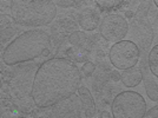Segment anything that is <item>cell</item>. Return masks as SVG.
Returning a JSON list of instances; mask_svg holds the SVG:
<instances>
[{
    "instance_id": "obj_5",
    "label": "cell",
    "mask_w": 158,
    "mask_h": 118,
    "mask_svg": "<svg viewBox=\"0 0 158 118\" xmlns=\"http://www.w3.org/2000/svg\"><path fill=\"white\" fill-rule=\"evenodd\" d=\"M39 66L38 63H30V61L13 66L10 86L14 97L13 102L17 103L18 106L24 104L35 105L32 98V87L33 80Z\"/></svg>"
},
{
    "instance_id": "obj_11",
    "label": "cell",
    "mask_w": 158,
    "mask_h": 118,
    "mask_svg": "<svg viewBox=\"0 0 158 118\" xmlns=\"http://www.w3.org/2000/svg\"><path fill=\"white\" fill-rule=\"evenodd\" d=\"M69 41L76 47L83 48L87 52H91L96 47L94 43L91 39V36H87L83 31H74V32H72L69 37Z\"/></svg>"
},
{
    "instance_id": "obj_20",
    "label": "cell",
    "mask_w": 158,
    "mask_h": 118,
    "mask_svg": "<svg viewBox=\"0 0 158 118\" xmlns=\"http://www.w3.org/2000/svg\"><path fill=\"white\" fill-rule=\"evenodd\" d=\"M15 24H17V23L14 21L12 15L1 13V30H4V28H8V27H15L14 26Z\"/></svg>"
},
{
    "instance_id": "obj_22",
    "label": "cell",
    "mask_w": 158,
    "mask_h": 118,
    "mask_svg": "<svg viewBox=\"0 0 158 118\" xmlns=\"http://www.w3.org/2000/svg\"><path fill=\"white\" fill-rule=\"evenodd\" d=\"M158 116V106H155V107H152L150 111L145 112L144 117L145 118H151V117H157Z\"/></svg>"
},
{
    "instance_id": "obj_9",
    "label": "cell",
    "mask_w": 158,
    "mask_h": 118,
    "mask_svg": "<svg viewBox=\"0 0 158 118\" xmlns=\"http://www.w3.org/2000/svg\"><path fill=\"white\" fill-rule=\"evenodd\" d=\"M56 117H85L84 107L79 102V96L73 93L69 98L53 105Z\"/></svg>"
},
{
    "instance_id": "obj_18",
    "label": "cell",
    "mask_w": 158,
    "mask_h": 118,
    "mask_svg": "<svg viewBox=\"0 0 158 118\" xmlns=\"http://www.w3.org/2000/svg\"><path fill=\"white\" fill-rule=\"evenodd\" d=\"M96 70V65L91 63V61H86L83 65V67L80 69V76L81 78H89L90 76H92L93 72Z\"/></svg>"
},
{
    "instance_id": "obj_23",
    "label": "cell",
    "mask_w": 158,
    "mask_h": 118,
    "mask_svg": "<svg viewBox=\"0 0 158 118\" xmlns=\"http://www.w3.org/2000/svg\"><path fill=\"white\" fill-rule=\"evenodd\" d=\"M109 74H110V79H112L113 82H118V80H120V73H119L117 70H111Z\"/></svg>"
},
{
    "instance_id": "obj_8",
    "label": "cell",
    "mask_w": 158,
    "mask_h": 118,
    "mask_svg": "<svg viewBox=\"0 0 158 118\" xmlns=\"http://www.w3.org/2000/svg\"><path fill=\"white\" fill-rule=\"evenodd\" d=\"M129 32V24L119 14H109L99 25V34L109 43L120 41Z\"/></svg>"
},
{
    "instance_id": "obj_26",
    "label": "cell",
    "mask_w": 158,
    "mask_h": 118,
    "mask_svg": "<svg viewBox=\"0 0 158 118\" xmlns=\"http://www.w3.org/2000/svg\"><path fill=\"white\" fill-rule=\"evenodd\" d=\"M87 4V1H81V0H76L74 1V7H77V8H80V7L83 6V5H85Z\"/></svg>"
},
{
    "instance_id": "obj_28",
    "label": "cell",
    "mask_w": 158,
    "mask_h": 118,
    "mask_svg": "<svg viewBox=\"0 0 158 118\" xmlns=\"http://www.w3.org/2000/svg\"><path fill=\"white\" fill-rule=\"evenodd\" d=\"M100 117L102 118H110V117H112V116L107 111H103L102 113H100Z\"/></svg>"
},
{
    "instance_id": "obj_7",
    "label": "cell",
    "mask_w": 158,
    "mask_h": 118,
    "mask_svg": "<svg viewBox=\"0 0 158 118\" xmlns=\"http://www.w3.org/2000/svg\"><path fill=\"white\" fill-rule=\"evenodd\" d=\"M140 50L131 40H120L112 45L109 52L111 64L117 69L126 70L138 63Z\"/></svg>"
},
{
    "instance_id": "obj_19",
    "label": "cell",
    "mask_w": 158,
    "mask_h": 118,
    "mask_svg": "<svg viewBox=\"0 0 158 118\" xmlns=\"http://www.w3.org/2000/svg\"><path fill=\"white\" fill-rule=\"evenodd\" d=\"M94 73V76H93V78L96 82H98L100 84H104L105 85L106 83L109 82V79H110V74L107 72V71H104V70H100V69H97V71Z\"/></svg>"
},
{
    "instance_id": "obj_21",
    "label": "cell",
    "mask_w": 158,
    "mask_h": 118,
    "mask_svg": "<svg viewBox=\"0 0 158 118\" xmlns=\"http://www.w3.org/2000/svg\"><path fill=\"white\" fill-rule=\"evenodd\" d=\"M57 5L60 7H74V1H72V0H59V1H57Z\"/></svg>"
},
{
    "instance_id": "obj_27",
    "label": "cell",
    "mask_w": 158,
    "mask_h": 118,
    "mask_svg": "<svg viewBox=\"0 0 158 118\" xmlns=\"http://www.w3.org/2000/svg\"><path fill=\"white\" fill-rule=\"evenodd\" d=\"M125 15H126V18H129V19H132V18L135 17V12H133V11H126Z\"/></svg>"
},
{
    "instance_id": "obj_17",
    "label": "cell",
    "mask_w": 158,
    "mask_h": 118,
    "mask_svg": "<svg viewBox=\"0 0 158 118\" xmlns=\"http://www.w3.org/2000/svg\"><path fill=\"white\" fill-rule=\"evenodd\" d=\"M17 32H19L18 27H8V28L1 30V45H4L6 41L12 39Z\"/></svg>"
},
{
    "instance_id": "obj_3",
    "label": "cell",
    "mask_w": 158,
    "mask_h": 118,
    "mask_svg": "<svg viewBox=\"0 0 158 118\" xmlns=\"http://www.w3.org/2000/svg\"><path fill=\"white\" fill-rule=\"evenodd\" d=\"M11 15L23 26H41L50 24L57 15V8L51 0H13Z\"/></svg>"
},
{
    "instance_id": "obj_4",
    "label": "cell",
    "mask_w": 158,
    "mask_h": 118,
    "mask_svg": "<svg viewBox=\"0 0 158 118\" xmlns=\"http://www.w3.org/2000/svg\"><path fill=\"white\" fill-rule=\"evenodd\" d=\"M157 32V8L151 1H143L135 12L130 24V36L139 50H148Z\"/></svg>"
},
{
    "instance_id": "obj_15",
    "label": "cell",
    "mask_w": 158,
    "mask_h": 118,
    "mask_svg": "<svg viewBox=\"0 0 158 118\" xmlns=\"http://www.w3.org/2000/svg\"><path fill=\"white\" fill-rule=\"evenodd\" d=\"M97 6L100 11H111V10H117V8H120L123 6H127L130 5V1H125V0H97L96 1Z\"/></svg>"
},
{
    "instance_id": "obj_1",
    "label": "cell",
    "mask_w": 158,
    "mask_h": 118,
    "mask_svg": "<svg viewBox=\"0 0 158 118\" xmlns=\"http://www.w3.org/2000/svg\"><path fill=\"white\" fill-rule=\"evenodd\" d=\"M80 70L69 58L54 57L40 64L33 80L32 98L35 106L47 107L58 104L78 91Z\"/></svg>"
},
{
    "instance_id": "obj_13",
    "label": "cell",
    "mask_w": 158,
    "mask_h": 118,
    "mask_svg": "<svg viewBox=\"0 0 158 118\" xmlns=\"http://www.w3.org/2000/svg\"><path fill=\"white\" fill-rule=\"evenodd\" d=\"M78 93L80 100L83 103V107L85 111V117H93L94 112H96V107H94V102H93V97L91 96V92L89 91V89L85 86H81L78 89Z\"/></svg>"
},
{
    "instance_id": "obj_6",
    "label": "cell",
    "mask_w": 158,
    "mask_h": 118,
    "mask_svg": "<svg viewBox=\"0 0 158 118\" xmlns=\"http://www.w3.org/2000/svg\"><path fill=\"white\" fill-rule=\"evenodd\" d=\"M111 109L114 118H143L146 103L138 92L123 91L113 97Z\"/></svg>"
},
{
    "instance_id": "obj_25",
    "label": "cell",
    "mask_w": 158,
    "mask_h": 118,
    "mask_svg": "<svg viewBox=\"0 0 158 118\" xmlns=\"http://www.w3.org/2000/svg\"><path fill=\"white\" fill-rule=\"evenodd\" d=\"M106 56V52L105 51H103V50H97V58L98 59H104Z\"/></svg>"
},
{
    "instance_id": "obj_24",
    "label": "cell",
    "mask_w": 158,
    "mask_h": 118,
    "mask_svg": "<svg viewBox=\"0 0 158 118\" xmlns=\"http://www.w3.org/2000/svg\"><path fill=\"white\" fill-rule=\"evenodd\" d=\"M12 104H13V102H12V98L1 99V105H2L4 107H10V106H11Z\"/></svg>"
},
{
    "instance_id": "obj_10",
    "label": "cell",
    "mask_w": 158,
    "mask_h": 118,
    "mask_svg": "<svg viewBox=\"0 0 158 118\" xmlns=\"http://www.w3.org/2000/svg\"><path fill=\"white\" fill-rule=\"evenodd\" d=\"M78 24L85 31H93L100 25V13L92 7H86L79 13Z\"/></svg>"
},
{
    "instance_id": "obj_2",
    "label": "cell",
    "mask_w": 158,
    "mask_h": 118,
    "mask_svg": "<svg viewBox=\"0 0 158 118\" xmlns=\"http://www.w3.org/2000/svg\"><path fill=\"white\" fill-rule=\"evenodd\" d=\"M50 54L51 37L48 33L43 30H32L21 33L10 43L2 52V59L5 64L14 66Z\"/></svg>"
},
{
    "instance_id": "obj_16",
    "label": "cell",
    "mask_w": 158,
    "mask_h": 118,
    "mask_svg": "<svg viewBox=\"0 0 158 118\" xmlns=\"http://www.w3.org/2000/svg\"><path fill=\"white\" fill-rule=\"evenodd\" d=\"M148 65L149 70L151 71L152 74H155V77H158V45H155L150 53H149V58H148Z\"/></svg>"
},
{
    "instance_id": "obj_12",
    "label": "cell",
    "mask_w": 158,
    "mask_h": 118,
    "mask_svg": "<svg viewBox=\"0 0 158 118\" xmlns=\"http://www.w3.org/2000/svg\"><path fill=\"white\" fill-rule=\"evenodd\" d=\"M120 79L123 82V84L127 87H133V86H137L142 82L143 79V74L139 67H130V69H126L123 71V73L120 74Z\"/></svg>"
},
{
    "instance_id": "obj_14",
    "label": "cell",
    "mask_w": 158,
    "mask_h": 118,
    "mask_svg": "<svg viewBox=\"0 0 158 118\" xmlns=\"http://www.w3.org/2000/svg\"><path fill=\"white\" fill-rule=\"evenodd\" d=\"M61 57L71 59L72 61H76V63H86L90 57V52L74 46V47H69V48L64 50Z\"/></svg>"
}]
</instances>
